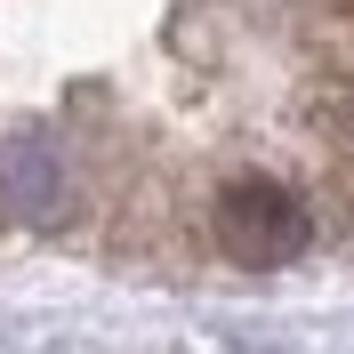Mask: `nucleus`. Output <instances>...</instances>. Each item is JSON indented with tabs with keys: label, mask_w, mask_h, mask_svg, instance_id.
<instances>
[{
	"label": "nucleus",
	"mask_w": 354,
	"mask_h": 354,
	"mask_svg": "<svg viewBox=\"0 0 354 354\" xmlns=\"http://www.w3.org/2000/svg\"><path fill=\"white\" fill-rule=\"evenodd\" d=\"M209 225H218V250L234 266H290L298 250L314 242V218L298 209V194L290 185H274V177H234L218 194V209H209Z\"/></svg>",
	"instance_id": "f257e3e1"
},
{
	"label": "nucleus",
	"mask_w": 354,
	"mask_h": 354,
	"mask_svg": "<svg viewBox=\"0 0 354 354\" xmlns=\"http://www.w3.org/2000/svg\"><path fill=\"white\" fill-rule=\"evenodd\" d=\"M0 201L17 209V218H32V225H48L57 209H65V161H57V145L48 137H8L0 145Z\"/></svg>",
	"instance_id": "f03ea898"
},
{
	"label": "nucleus",
	"mask_w": 354,
	"mask_h": 354,
	"mask_svg": "<svg viewBox=\"0 0 354 354\" xmlns=\"http://www.w3.org/2000/svg\"><path fill=\"white\" fill-rule=\"evenodd\" d=\"M306 121H314L322 137H338V145H354V81H330V88H314Z\"/></svg>",
	"instance_id": "7ed1b4c3"
}]
</instances>
